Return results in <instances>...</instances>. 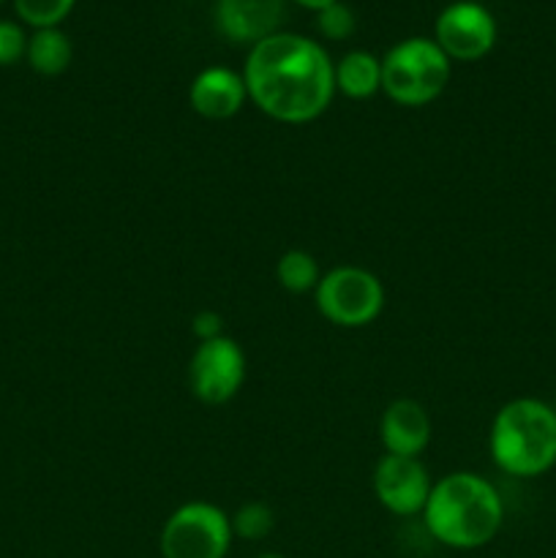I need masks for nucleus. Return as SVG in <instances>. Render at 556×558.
Masks as SVG:
<instances>
[{
	"label": "nucleus",
	"mask_w": 556,
	"mask_h": 558,
	"mask_svg": "<svg viewBox=\"0 0 556 558\" xmlns=\"http://www.w3.org/2000/svg\"><path fill=\"white\" fill-rule=\"evenodd\" d=\"M74 3L76 0H14V9L25 25L41 31V27H58L71 14Z\"/></svg>",
	"instance_id": "f3484780"
},
{
	"label": "nucleus",
	"mask_w": 556,
	"mask_h": 558,
	"mask_svg": "<svg viewBox=\"0 0 556 558\" xmlns=\"http://www.w3.org/2000/svg\"><path fill=\"white\" fill-rule=\"evenodd\" d=\"M423 521L436 543L456 550H474L499 534L505 505L488 480L472 472H456L434 483Z\"/></svg>",
	"instance_id": "f03ea898"
},
{
	"label": "nucleus",
	"mask_w": 556,
	"mask_h": 558,
	"mask_svg": "<svg viewBox=\"0 0 556 558\" xmlns=\"http://www.w3.org/2000/svg\"><path fill=\"white\" fill-rule=\"evenodd\" d=\"M249 98L278 123H311L336 93V65L314 38L278 31L254 44L245 58Z\"/></svg>",
	"instance_id": "f257e3e1"
},
{
	"label": "nucleus",
	"mask_w": 556,
	"mask_h": 558,
	"mask_svg": "<svg viewBox=\"0 0 556 558\" xmlns=\"http://www.w3.org/2000/svg\"><path fill=\"white\" fill-rule=\"evenodd\" d=\"M27 54V36L22 25L11 20H0V65L20 63Z\"/></svg>",
	"instance_id": "6ab92c4d"
},
{
	"label": "nucleus",
	"mask_w": 556,
	"mask_h": 558,
	"mask_svg": "<svg viewBox=\"0 0 556 558\" xmlns=\"http://www.w3.org/2000/svg\"><path fill=\"white\" fill-rule=\"evenodd\" d=\"M379 439L387 456L418 458L431 445L428 412L412 398L392 401L379 420Z\"/></svg>",
	"instance_id": "f8f14e48"
},
{
	"label": "nucleus",
	"mask_w": 556,
	"mask_h": 558,
	"mask_svg": "<svg viewBox=\"0 0 556 558\" xmlns=\"http://www.w3.org/2000/svg\"><path fill=\"white\" fill-rule=\"evenodd\" d=\"M245 379L243 349L232 338L221 336L202 341L189 363L191 392L207 407H221L232 401Z\"/></svg>",
	"instance_id": "0eeeda50"
},
{
	"label": "nucleus",
	"mask_w": 556,
	"mask_h": 558,
	"mask_svg": "<svg viewBox=\"0 0 556 558\" xmlns=\"http://www.w3.org/2000/svg\"><path fill=\"white\" fill-rule=\"evenodd\" d=\"M452 63L431 38H407L382 58V90L401 107H425L442 96Z\"/></svg>",
	"instance_id": "20e7f679"
},
{
	"label": "nucleus",
	"mask_w": 556,
	"mask_h": 558,
	"mask_svg": "<svg viewBox=\"0 0 556 558\" xmlns=\"http://www.w3.org/2000/svg\"><path fill=\"white\" fill-rule=\"evenodd\" d=\"M276 276H278V283H281L287 292H294V294L311 292V289H316V283H319L322 278L319 262H316L309 251L292 248L278 259Z\"/></svg>",
	"instance_id": "2eb2a0df"
},
{
	"label": "nucleus",
	"mask_w": 556,
	"mask_h": 558,
	"mask_svg": "<svg viewBox=\"0 0 556 558\" xmlns=\"http://www.w3.org/2000/svg\"><path fill=\"white\" fill-rule=\"evenodd\" d=\"M25 58L36 74L58 76L71 65L74 47H71L69 36L60 27H41V31H36L27 38Z\"/></svg>",
	"instance_id": "4468645a"
},
{
	"label": "nucleus",
	"mask_w": 556,
	"mask_h": 558,
	"mask_svg": "<svg viewBox=\"0 0 556 558\" xmlns=\"http://www.w3.org/2000/svg\"><path fill=\"white\" fill-rule=\"evenodd\" d=\"M251 558H283V556H278V554H256V556H251Z\"/></svg>",
	"instance_id": "4be33fe9"
},
{
	"label": "nucleus",
	"mask_w": 556,
	"mask_h": 558,
	"mask_svg": "<svg viewBox=\"0 0 556 558\" xmlns=\"http://www.w3.org/2000/svg\"><path fill=\"white\" fill-rule=\"evenodd\" d=\"M316 308L338 327H365L385 308V287L374 272L343 265L325 272L314 289Z\"/></svg>",
	"instance_id": "423d86ee"
},
{
	"label": "nucleus",
	"mask_w": 556,
	"mask_h": 558,
	"mask_svg": "<svg viewBox=\"0 0 556 558\" xmlns=\"http://www.w3.org/2000/svg\"><path fill=\"white\" fill-rule=\"evenodd\" d=\"M294 3H300L303 9H311V11H322V9H327V5L338 3V0H294Z\"/></svg>",
	"instance_id": "412c9836"
},
{
	"label": "nucleus",
	"mask_w": 556,
	"mask_h": 558,
	"mask_svg": "<svg viewBox=\"0 0 556 558\" xmlns=\"http://www.w3.org/2000/svg\"><path fill=\"white\" fill-rule=\"evenodd\" d=\"M232 534L245 543H259V539L270 537V532L276 529V512L265 505V501H245L238 507L232 518Z\"/></svg>",
	"instance_id": "dca6fc26"
},
{
	"label": "nucleus",
	"mask_w": 556,
	"mask_h": 558,
	"mask_svg": "<svg viewBox=\"0 0 556 558\" xmlns=\"http://www.w3.org/2000/svg\"><path fill=\"white\" fill-rule=\"evenodd\" d=\"M189 98L194 112L202 118L229 120L243 109L249 90H245L243 74L223 69V65H210L194 76Z\"/></svg>",
	"instance_id": "9b49d317"
},
{
	"label": "nucleus",
	"mask_w": 556,
	"mask_h": 558,
	"mask_svg": "<svg viewBox=\"0 0 556 558\" xmlns=\"http://www.w3.org/2000/svg\"><path fill=\"white\" fill-rule=\"evenodd\" d=\"M283 14V0H216V27L232 44L254 47L276 36Z\"/></svg>",
	"instance_id": "9d476101"
},
{
	"label": "nucleus",
	"mask_w": 556,
	"mask_h": 558,
	"mask_svg": "<svg viewBox=\"0 0 556 558\" xmlns=\"http://www.w3.org/2000/svg\"><path fill=\"white\" fill-rule=\"evenodd\" d=\"M496 20L483 3L458 0L436 16L434 41L442 52L461 63H474L485 58L496 44Z\"/></svg>",
	"instance_id": "6e6552de"
},
{
	"label": "nucleus",
	"mask_w": 556,
	"mask_h": 558,
	"mask_svg": "<svg viewBox=\"0 0 556 558\" xmlns=\"http://www.w3.org/2000/svg\"><path fill=\"white\" fill-rule=\"evenodd\" d=\"M232 523L210 501H189L167 518L158 537L161 558H227Z\"/></svg>",
	"instance_id": "39448f33"
},
{
	"label": "nucleus",
	"mask_w": 556,
	"mask_h": 558,
	"mask_svg": "<svg viewBox=\"0 0 556 558\" xmlns=\"http://www.w3.org/2000/svg\"><path fill=\"white\" fill-rule=\"evenodd\" d=\"M336 90L354 101L371 98L376 90H382V60L363 49L347 52L336 63Z\"/></svg>",
	"instance_id": "ddd939ff"
},
{
	"label": "nucleus",
	"mask_w": 556,
	"mask_h": 558,
	"mask_svg": "<svg viewBox=\"0 0 556 558\" xmlns=\"http://www.w3.org/2000/svg\"><path fill=\"white\" fill-rule=\"evenodd\" d=\"M223 319L221 314H216V311H200V314H194V319H191V332H194L196 338L202 341H213V338H221L223 336Z\"/></svg>",
	"instance_id": "aec40b11"
},
{
	"label": "nucleus",
	"mask_w": 556,
	"mask_h": 558,
	"mask_svg": "<svg viewBox=\"0 0 556 558\" xmlns=\"http://www.w3.org/2000/svg\"><path fill=\"white\" fill-rule=\"evenodd\" d=\"M354 27H358L354 11L347 3H341V0L316 11V31L325 38H330V41H343V38L352 36Z\"/></svg>",
	"instance_id": "a211bd4d"
},
{
	"label": "nucleus",
	"mask_w": 556,
	"mask_h": 558,
	"mask_svg": "<svg viewBox=\"0 0 556 558\" xmlns=\"http://www.w3.org/2000/svg\"><path fill=\"white\" fill-rule=\"evenodd\" d=\"M431 477L420 458L382 456L374 469V494L392 515H418L431 496Z\"/></svg>",
	"instance_id": "1a4fd4ad"
},
{
	"label": "nucleus",
	"mask_w": 556,
	"mask_h": 558,
	"mask_svg": "<svg viewBox=\"0 0 556 558\" xmlns=\"http://www.w3.org/2000/svg\"><path fill=\"white\" fill-rule=\"evenodd\" d=\"M491 458L510 477H540L556 463V412L537 398H516L496 412Z\"/></svg>",
	"instance_id": "7ed1b4c3"
}]
</instances>
